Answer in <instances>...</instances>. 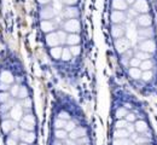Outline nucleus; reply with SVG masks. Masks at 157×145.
<instances>
[{"instance_id": "1", "label": "nucleus", "mask_w": 157, "mask_h": 145, "mask_svg": "<svg viewBox=\"0 0 157 145\" xmlns=\"http://www.w3.org/2000/svg\"><path fill=\"white\" fill-rule=\"evenodd\" d=\"M13 65L0 70V129L4 145H38L33 99Z\"/></svg>"}, {"instance_id": "2", "label": "nucleus", "mask_w": 157, "mask_h": 145, "mask_svg": "<svg viewBox=\"0 0 157 145\" xmlns=\"http://www.w3.org/2000/svg\"><path fill=\"white\" fill-rule=\"evenodd\" d=\"M113 117L109 145H157L149 121L132 101H120Z\"/></svg>"}, {"instance_id": "3", "label": "nucleus", "mask_w": 157, "mask_h": 145, "mask_svg": "<svg viewBox=\"0 0 157 145\" xmlns=\"http://www.w3.org/2000/svg\"><path fill=\"white\" fill-rule=\"evenodd\" d=\"M51 124L47 145H94L88 126L68 102L58 105Z\"/></svg>"}, {"instance_id": "4", "label": "nucleus", "mask_w": 157, "mask_h": 145, "mask_svg": "<svg viewBox=\"0 0 157 145\" xmlns=\"http://www.w3.org/2000/svg\"><path fill=\"white\" fill-rule=\"evenodd\" d=\"M63 20L65 21V23L70 20H78L80 17V11L76 6H65L62 13Z\"/></svg>"}, {"instance_id": "5", "label": "nucleus", "mask_w": 157, "mask_h": 145, "mask_svg": "<svg viewBox=\"0 0 157 145\" xmlns=\"http://www.w3.org/2000/svg\"><path fill=\"white\" fill-rule=\"evenodd\" d=\"M40 18L41 21H53L56 18V12L51 5H45L42 10L40 11Z\"/></svg>"}, {"instance_id": "6", "label": "nucleus", "mask_w": 157, "mask_h": 145, "mask_svg": "<svg viewBox=\"0 0 157 145\" xmlns=\"http://www.w3.org/2000/svg\"><path fill=\"white\" fill-rule=\"evenodd\" d=\"M126 20V13L124 11H117L113 10L110 12V22L111 24H122Z\"/></svg>"}, {"instance_id": "7", "label": "nucleus", "mask_w": 157, "mask_h": 145, "mask_svg": "<svg viewBox=\"0 0 157 145\" xmlns=\"http://www.w3.org/2000/svg\"><path fill=\"white\" fill-rule=\"evenodd\" d=\"M133 7L139 13H149L150 12V6H149L147 0H136V2L133 4Z\"/></svg>"}, {"instance_id": "8", "label": "nucleus", "mask_w": 157, "mask_h": 145, "mask_svg": "<svg viewBox=\"0 0 157 145\" xmlns=\"http://www.w3.org/2000/svg\"><path fill=\"white\" fill-rule=\"evenodd\" d=\"M111 7H113V10L126 11V10L128 9V4L126 2V0H113Z\"/></svg>"}, {"instance_id": "9", "label": "nucleus", "mask_w": 157, "mask_h": 145, "mask_svg": "<svg viewBox=\"0 0 157 145\" xmlns=\"http://www.w3.org/2000/svg\"><path fill=\"white\" fill-rule=\"evenodd\" d=\"M62 2L65 6H75L78 4V0H62Z\"/></svg>"}, {"instance_id": "10", "label": "nucleus", "mask_w": 157, "mask_h": 145, "mask_svg": "<svg viewBox=\"0 0 157 145\" xmlns=\"http://www.w3.org/2000/svg\"><path fill=\"white\" fill-rule=\"evenodd\" d=\"M38 2L45 6V5H50L52 2V0H38Z\"/></svg>"}, {"instance_id": "11", "label": "nucleus", "mask_w": 157, "mask_h": 145, "mask_svg": "<svg viewBox=\"0 0 157 145\" xmlns=\"http://www.w3.org/2000/svg\"><path fill=\"white\" fill-rule=\"evenodd\" d=\"M126 2L128 4V6H133V4L136 2V0H126Z\"/></svg>"}]
</instances>
